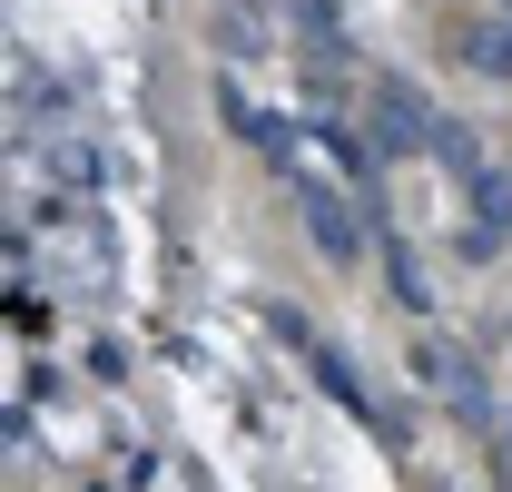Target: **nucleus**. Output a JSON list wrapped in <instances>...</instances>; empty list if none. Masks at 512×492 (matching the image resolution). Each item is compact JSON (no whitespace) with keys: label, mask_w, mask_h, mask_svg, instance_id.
I'll return each mask as SVG.
<instances>
[{"label":"nucleus","mask_w":512,"mask_h":492,"mask_svg":"<svg viewBox=\"0 0 512 492\" xmlns=\"http://www.w3.org/2000/svg\"><path fill=\"white\" fill-rule=\"evenodd\" d=\"M404 365H414V384H424V394H434V404H453V414H463V424H493V414H503V404H493V384H483V365H473V355H463V345H453L444 325H424V335H414V355H404Z\"/></svg>","instance_id":"f257e3e1"},{"label":"nucleus","mask_w":512,"mask_h":492,"mask_svg":"<svg viewBox=\"0 0 512 492\" xmlns=\"http://www.w3.org/2000/svg\"><path fill=\"white\" fill-rule=\"evenodd\" d=\"M296 227H306V246H316L325 266H345V276L375 256L365 207H345V187H335V178H296Z\"/></svg>","instance_id":"f03ea898"},{"label":"nucleus","mask_w":512,"mask_h":492,"mask_svg":"<svg viewBox=\"0 0 512 492\" xmlns=\"http://www.w3.org/2000/svg\"><path fill=\"white\" fill-rule=\"evenodd\" d=\"M434 128H444V119H434L404 79L375 89V148H384V158H434Z\"/></svg>","instance_id":"7ed1b4c3"},{"label":"nucleus","mask_w":512,"mask_h":492,"mask_svg":"<svg viewBox=\"0 0 512 492\" xmlns=\"http://www.w3.org/2000/svg\"><path fill=\"white\" fill-rule=\"evenodd\" d=\"M473 227H463V256H493L512 237V168H473Z\"/></svg>","instance_id":"20e7f679"},{"label":"nucleus","mask_w":512,"mask_h":492,"mask_svg":"<svg viewBox=\"0 0 512 492\" xmlns=\"http://www.w3.org/2000/svg\"><path fill=\"white\" fill-rule=\"evenodd\" d=\"M306 365H316V384L335 394V404H345V414H355V424H384V414H375V394H365V374L345 365L335 345H306Z\"/></svg>","instance_id":"39448f33"},{"label":"nucleus","mask_w":512,"mask_h":492,"mask_svg":"<svg viewBox=\"0 0 512 492\" xmlns=\"http://www.w3.org/2000/svg\"><path fill=\"white\" fill-rule=\"evenodd\" d=\"M463 69H473V79H512V10L463 30Z\"/></svg>","instance_id":"423d86ee"},{"label":"nucleus","mask_w":512,"mask_h":492,"mask_svg":"<svg viewBox=\"0 0 512 492\" xmlns=\"http://www.w3.org/2000/svg\"><path fill=\"white\" fill-rule=\"evenodd\" d=\"M384 286H394V306H404V315H434V286H424L414 246H384Z\"/></svg>","instance_id":"0eeeda50"},{"label":"nucleus","mask_w":512,"mask_h":492,"mask_svg":"<svg viewBox=\"0 0 512 492\" xmlns=\"http://www.w3.org/2000/svg\"><path fill=\"white\" fill-rule=\"evenodd\" d=\"M493 443H503V473H512V404L493 414Z\"/></svg>","instance_id":"6e6552de"}]
</instances>
